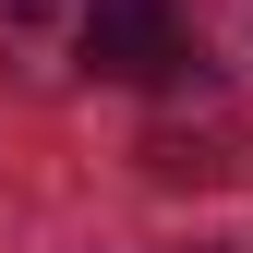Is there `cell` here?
Instances as JSON below:
<instances>
[{
  "label": "cell",
  "instance_id": "6da1fadb",
  "mask_svg": "<svg viewBox=\"0 0 253 253\" xmlns=\"http://www.w3.org/2000/svg\"><path fill=\"white\" fill-rule=\"evenodd\" d=\"M73 73H97V84H181L193 73V24H181V0H84V48H73Z\"/></svg>",
  "mask_w": 253,
  "mask_h": 253
},
{
  "label": "cell",
  "instance_id": "7a4b0ae2",
  "mask_svg": "<svg viewBox=\"0 0 253 253\" xmlns=\"http://www.w3.org/2000/svg\"><path fill=\"white\" fill-rule=\"evenodd\" d=\"M84 48V0H0V73H60Z\"/></svg>",
  "mask_w": 253,
  "mask_h": 253
}]
</instances>
